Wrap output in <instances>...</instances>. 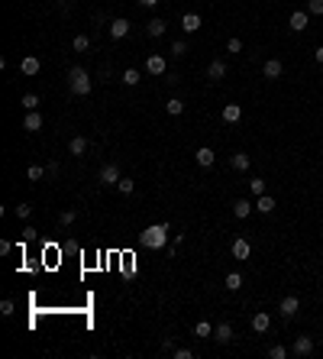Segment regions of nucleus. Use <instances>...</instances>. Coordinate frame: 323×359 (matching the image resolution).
Wrapping results in <instances>:
<instances>
[{
  "mask_svg": "<svg viewBox=\"0 0 323 359\" xmlns=\"http://www.w3.org/2000/svg\"><path fill=\"white\" fill-rule=\"evenodd\" d=\"M275 207H278V204H275L272 194H259V201H256V211H259V214H272Z\"/></svg>",
  "mask_w": 323,
  "mask_h": 359,
  "instance_id": "16",
  "label": "nucleus"
},
{
  "mask_svg": "<svg viewBox=\"0 0 323 359\" xmlns=\"http://www.w3.org/2000/svg\"><path fill=\"white\" fill-rule=\"evenodd\" d=\"M194 337H213V327H210L207 320H200L197 327H194Z\"/></svg>",
  "mask_w": 323,
  "mask_h": 359,
  "instance_id": "30",
  "label": "nucleus"
},
{
  "mask_svg": "<svg viewBox=\"0 0 323 359\" xmlns=\"http://www.w3.org/2000/svg\"><path fill=\"white\" fill-rule=\"evenodd\" d=\"M256 211V204H252V201H246V198H239V201H233V214L239 217V220H246V217Z\"/></svg>",
  "mask_w": 323,
  "mask_h": 359,
  "instance_id": "8",
  "label": "nucleus"
},
{
  "mask_svg": "<svg viewBox=\"0 0 323 359\" xmlns=\"http://www.w3.org/2000/svg\"><path fill=\"white\" fill-rule=\"evenodd\" d=\"M291 349H294V356H310V353H313V340H310V337H298Z\"/></svg>",
  "mask_w": 323,
  "mask_h": 359,
  "instance_id": "10",
  "label": "nucleus"
},
{
  "mask_svg": "<svg viewBox=\"0 0 323 359\" xmlns=\"http://www.w3.org/2000/svg\"><path fill=\"white\" fill-rule=\"evenodd\" d=\"M68 87H71V94H78V97H87L94 84H91V78H87L84 68H71V72H68Z\"/></svg>",
  "mask_w": 323,
  "mask_h": 359,
  "instance_id": "2",
  "label": "nucleus"
},
{
  "mask_svg": "<svg viewBox=\"0 0 323 359\" xmlns=\"http://www.w3.org/2000/svg\"><path fill=\"white\" fill-rule=\"evenodd\" d=\"M0 314H4V317H10V314H13V301H10V298L0 304Z\"/></svg>",
  "mask_w": 323,
  "mask_h": 359,
  "instance_id": "39",
  "label": "nucleus"
},
{
  "mask_svg": "<svg viewBox=\"0 0 323 359\" xmlns=\"http://www.w3.org/2000/svg\"><path fill=\"white\" fill-rule=\"evenodd\" d=\"M165 29H168V23H165V20H149V26H146V32H149L152 39L165 36Z\"/></svg>",
  "mask_w": 323,
  "mask_h": 359,
  "instance_id": "20",
  "label": "nucleus"
},
{
  "mask_svg": "<svg viewBox=\"0 0 323 359\" xmlns=\"http://www.w3.org/2000/svg\"><path fill=\"white\" fill-rule=\"evenodd\" d=\"M272 327V317H268L265 311H259V314H252V330L256 334H265V330Z\"/></svg>",
  "mask_w": 323,
  "mask_h": 359,
  "instance_id": "9",
  "label": "nucleus"
},
{
  "mask_svg": "<svg viewBox=\"0 0 323 359\" xmlns=\"http://www.w3.org/2000/svg\"><path fill=\"white\" fill-rule=\"evenodd\" d=\"M230 162H233V169H236V172H246L252 159H249L246 152H233V159H230Z\"/></svg>",
  "mask_w": 323,
  "mask_h": 359,
  "instance_id": "23",
  "label": "nucleus"
},
{
  "mask_svg": "<svg viewBox=\"0 0 323 359\" xmlns=\"http://www.w3.org/2000/svg\"><path fill=\"white\" fill-rule=\"evenodd\" d=\"M139 81H142V75H139L136 68H126V72H123V84H126V87H136Z\"/></svg>",
  "mask_w": 323,
  "mask_h": 359,
  "instance_id": "24",
  "label": "nucleus"
},
{
  "mask_svg": "<svg viewBox=\"0 0 323 359\" xmlns=\"http://www.w3.org/2000/svg\"><path fill=\"white\" fill-rule=\"evenodd\" d=\"M298 308H301V301L294 295H288V298H281V304H278V314H281V317H294Z\"/></svg>",
  "mask_w": 323,
  "mask_h": 359,
  "instance_id": "4",
  "label": "nucleus"
},
{
  "mask_svg": "<svg viewBox=\"0 0 323 359\" xmlns=\"http://www.w3.org/2000/svg\"><path fill=\"white\" fill-rule=\"evenodd\" d=\"M194 159H197V165H200V169H210V165L217 162V152H213L210 146H200L197 152H194Z\"/></svg>",
  "mask_w": 323,
  "mask_h": 359,
  "instance_id": "5",
  "label": "nucleus"
},
{
  "mask_svg": "<svg viewBox=\"0 0 323 359\" xmlns=\"http://www.w3.org/2000/svg\"><path fill=\"white\" fill-rule=\"evenodd\" d=\"M281 72H284V65L278 62V58H268L265 68H262V75H265V78H272V81H275V78H281Z\"/></svg>",
  "mask_w": 323,
  "mask_h": 359,
  "instance_id": "12",
  "label": "nucleus"
},
{
  "mask_svg": "<svg viewBox=\"0 0 323 359\" xmlns=\"http://www.w3.org/2000/svg\"><path fill=\"white\" fill-rule=\"evenodd\" d=\"M146 72L149 75H165V58L162 55H149L146 58Z\"/></svg>",
  "mask_w": 323,
  "mask_h": 359,
  "instance_id": "14",
  "label": "nucleus"
},
{
  "mask_svg": "<svg viewBox=\"0 0 323 359\" xmlns=\"http://www.w3.org/2000/svg\"><path fill=\"white\" fill-rule=\"evenodd\" d=\"M71 49L75 52H87V49H91V39H87V36H75L71 39Z\"/></svg>",
  "mask_w": 323,
  "mask_h": 359,
  "instance_id": "28",
  "label": "nucleus"
},
{
  "mask_svg": "<svg viewBox=\"0 0 323 359\" xmlns=\"http://www.w3.org/2000/svg\"><path fill=\"white\" fill-rule=\"evenodd\" d=\"M268 356H272V359H284V356H288V349H284L281 343H278V346H272V349H268Z\"/></svg>",
  "mask_w": 323,
  "mask_h": 359,
  "instance_id": "37",
  "label": "nucleus"
},
{
  "mask_svg": "<svg viewBox=\"0 0 323 359\" xmlns=\"http://www.w3.org/2000/svg\"><path fill=\"white\" fill-rule=\"evenodd\" d=\"M126 32H129V20H113L110 23V36L113 39H123Z\"/></svg>",
  "mask_w": 323,
  "mask_h": 359,
  "instance_id": "19",
  "label": "nucleus"
},
{
  "mask_svg": "<svg viewBox=\"0 0 323 359\" xmlns=\"http://www.w3.org/2000/svg\"><path fill=\"white\" fill-rule=\"evenodd\" d=\"M226 52H230V55H236V52H242V39H230V42H226Z\"/></svg>",
  "mask_w": 323,
  "mask_h": 359,
  "instance_id": "36",
  "label": "nucleus"
},
{
  "mask_svg": "<svg viewBox=\"0 0 323 359\" xmlns=\"http://www.w3.org/2000/svg\"><path fill=\"white\" fill-rule=\"evenodd\" d=\"M20 104H23L26 110H36V107H39V94H23V101H20Z\"/></svg>",
  "mask_w": 323,
  "mask_h": 359,
  "instance_id": "29",
  "label": "nucleus"
},
{
  "mask_svg": "<svg viewBox=\"0 0 323 359\" xmlns=\"http://www.w3.org/2000/svg\"><path fill=\"white\" fill-rule=\"evenodd\" d=\"M136 4H139V7H155L159 0H136Z\"/></svg>",
  "mask_w": 323,
  "mask_h": 359,
  "instance_id": "42",
  "label": "nucleus"
},
{
  "mask_svg": "<svg viewBox=\"0 0 323 359\" xmlns=\"http://www.w3.org/2000/svg\"><path fill=\"white\" fill-rule=\"evenodd\" d=\"M165 110H168V117H178L181 110H185V101H178V97H171L168 104H165Z\"/></svg>",
  "mask_w": 323,
  "mask_h": 359,
  "instance_id": "26",
  "label": "nucleus"
},
{
  "mask_svg": "<svg viewBox=\"0 0 323 359\" xmlns=\"http://www.w3.org/2000/svg\"><path fill=\"white\" fill-rule=\"evenodd\" d=\"M171 52H174V55H185V52H188V42H185V39H174Z\"/></svg>",
  "mask_w": 323,
  "mask_h": 359,
  "instance_id": "38",
  "label": "nucleus"
},
{
  "mask_svg": "<svg viewBox=\"0 0 323 359\" xmlns=\"http://www.w3.org/2000/svg\"><path fill=\"white\" fill-rule=\"evenodd\" d=\"M242 120V107L239 104H226L223 107V123H239Z\"/></svg>",
  "mask_w": 323,
  "mask_h": 359,
  "instance_id": "11",
  "label": "nucleus"
},
{
  "mask_svg": "<svg viewBox=\"0 0 323 359\" xmlns=\"http://www.w3.org/2000/svg\"><path fill=\"white\" fill-rule=\"evenodd\" d=\"M181 29H185V32H197L200 29V16L197 13H185V16H181Z\"/></svg>",
  "mask_w": 323,
  "mask_h": 359,
  "instance_id": "17",
  "label": "nucleus"
},
{
  "mask_svg": "<svg viewBox=\"0 0 323 359\" xmlns=\"http://www.w3.org/2000/svg\"><path fill=\"white\" fill-rule=\"evenodd\" d=\"M120 178H123V175H120V169H117L113 162H107V165L100 169V175H97V181H100L103 188H117V181H120Z\"/></svg>",
  "mask_w": 323,
  "mask_h": 359,
  "instance_id": "3",
  "label": "nucleus"
},
{
  "mask_svg": "<svg viewBox=\"0 0 323 359\" xmlns=\"http://www.w3.org/2000/svg\"><path fill=\"white\" fill-rule=\"evenodd\" d=\"M239 288H242V275L230 272V275H226V291H239Z\"/></svg>",
  "mask_w": 323,
  "mask_h": 359,
  "instance_id": "25",
  "label": "nucleus"
},
{
  "mask_svg": "<svg viewBox=\"0 0 323 359\" xmlns=\"http://www.w3.org/2000/svg\"><path fill=\"white\" fill-rule=\"evenodd\" d=\"M13 214L20 217V220H26V217L32 214V207H29V204H16V207H13Z\"/></svg>",
  "mask_w": 323,
  "mask_h": 359,
  "instance_id": "35",
  "label": "nucleus"
},
{
  "mask_svg": "<svg viewBox=\"0 0 323 359\" xmlns=\"http://www.w3.org/2000/svg\"><path fill=\"white\" fill-rule=\"evenodd\" d=\"M68 152H71V155H84L87 152V139L84 136H71V139H68Z\"/></svg>",
  "mask_w": 323,
  "mask_h": 359,
  "instance_id": "18",
  "label": "nucleus"
},
{
  "mask_svg": "<svg viewBox=\"0 0 323 359\" xmlns=\"http://www.w3.org/2000/svg\"><path fill=\"white\" fill-rule=\"evenodd\" d=\"M230 252H233V259L242 262V259L252 256V246H249V240H242V236H239V240H233V249H230Z\"/></svg>",
  "mask_w": 323,
  "mask_h": 359,
  "instance_id": "7",
  "label": "nucleus"
},
{
  "mask_svg": "<svg viewBox=\"0 0 323 359\" xmlns=\"http://www.w3.org/2000/svg\"><path fill=\"white\" fill-rule=\"evenodd\" d=\"M207 78H210V81H220V78H226V65H223V62H210V68H207Z\"/></svg>",
  "mask_w": 323,
  "mask_h": 359,
  "instance_id": "22",
  "label": "nucleus"
},
{
  "mask_svg": "<svg viewBox=\"0 0 323 359\" xmlns=\"http://www.w3.org/2000/svg\"><path fill=\"white\" fill-rule=\"evenodd\" d=\"M133 188H136L133 178H120V181H117V191H120V194H133Z\"/></svg>",
  "mask_w": 323,
  "mask_h": 359,
  "instance_id": "27",
  "label": "nucleus"
},
{
  "mask_svg": "<svg viewBox=\"0 0 323 359\" xmlns=\"http://www.w3.org/2000/svg\"><path fill=\"white\" fill-rule=\"evenodd\" d=\"M39 68H42V65H39V58H36V55H26L23 62H20V72H23V75H29V78H32V75H39Z\"/></svg>",
  "mask_w": 323,
  "mask_h": 359,
  "instance_id": "13",
  "label": "nucleus"
},
{
  "mask_svg": "<svg viewBox=\"0 0 323 359\" xmlns=\"http://www.w3.org/2000/svg\"><path fill=\"white\" fill-rule=\"evenodd\" d=\"M288 26H291L294 32H304V29L310 26V16L304 13V10H294V13H291V20H288Z\"/></svg>",
  "mask_w": 323,
  "mask_h": 359,
  "instance_id": "6",
  "label": "nucleus"
},
{
  "mask_svg": "<svg viewBox=\"0 0 323 359\" xmlns=\"http://www.w3.org/2000/svg\"><path fill=\"white\" fill-rule=\"evenodd\" d=\"M23 129H26V133H36V129H42V117H39L36 110H29V113H26V120H23Z\"/></svg>",
  "mask_w": 323,
  "mask_h": 359,
  "instance_id": "15",
  "label": "nucleus"
},
{
  "mask_svg": "<svg viewBox=\"0 0 323 359\" xmlns=\"http://www.w3.org/2000/svg\"><path fill=\"white\" fill-rule=\"evenodd\" d=\"M313 58H317V65H323V46H320V49H313Z\"/></svg>",
  "mask_w": 323,
  "mask_h": 359,
  "instance_id": "41",
  "label": "nucleus"
},
{
  "mask_svg": "<svg viewBox=\"0 0 323 359\" xmlns=\"http://www.w3.org/2000/svg\"><path fill=\"white\" fill-rule=\"evenodd\" d=\"M307 13H313V16H323V0H307Z\"/></svg>",
  "mask_w": 323,
  "mask_h": 359,
  "instance_id": "32",
  "label": "nucleus"
},
{
  "mask_svg": "<svg viewBox=\"0 0 323 359\" xmlns=\"http://www.w3.org/2000/svg\"><path fill=\"white\" fill-rule=\"evenodd\" d=\"M191 356H194V353H191V349H185V346L174 349V359H191Z\"/></svg>",
  "mask_w": 323,
  "mask_h": 359,
  "instance_id": "40",
  "label": "nucleus"
},
{
  "mask_svg": "<svg viewBox=\"0 0 323 359\" xmlns=\"http://www.w3.org/2000/svg\"><path fill=\"white\" fill-rule=\"evenodd\" d=\"M42 175H46V169H39V165H29V169H26V178L29 181H39Z\"/></svg>",
  "mask_w": 323,
  "mask_h": 359,
  "instance_id": "31",
  "label": "nucleus"
},
{
  "mask_svg": "<svg viewBox=\"0 0 323 359\" xmlns=\"http://www.w3.org/2000/svg\"><path fill=\"white\" fill-rule=\"evenodd\" d=\"M75 217H78L75 211H62V214H58V223H62V226H71V223H75Z\"/></svg>",
  "mask_w": 323,
  "mask_h": 359,
  "instance_id": "33",
  "label": "nucleus"
},
{
  "mask_svg": "<svg viewBox=\"0 0 323 359\" xmlns=\"http://www.w3.org/2000/svg\"><path fill=\"white\" fill-rule=\"evenodd\" d=\"M249 188H252V194H256V198H259V194H265V181H262V178H252V181H249Z\"/></svg>",
  "mask_w": 323,
  "mask_h": 359,
  "instance_id": "34",
  "label": "nucleus"
},
{
  "mask_svg": "<svg viewBox=\"0 0 323 359\" xmlns=\"http://www.w3.org/2000/svg\"><path fill=\"white\" fill-rule=\"evenodd\" d=\"M139 243H142L146 249H162L165 243H168V226H165V223H152V226H146L142 236H139Z\"/></svg>",
  "mask_w": 323,
  "mask_h": 359,
  "instance_id": "1",
  "label": "nucleus"
},
{
  "mask_svg": "<svg viewBox=\"0 0 323 359\" xmlns=\"http://www.w3.org/2000/svg\"><path fill=\"white\" fill-rule=\"evenodd\" d=\"M213 340H217V343H230V340H233V327H230V323H220V327L213 330Z\"/></svg>",
  "mask_w": 323,
  "mask_h": 359,
  "instance_id": "21",
  "label": "nucleus"
}]
</instances>
